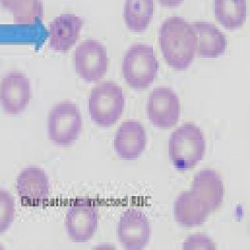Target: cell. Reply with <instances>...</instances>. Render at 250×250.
I'll return each instance as SVG.
<instances>
[{"label": "cell", "instance_id": "obj_22", "mask_svg": "<svg viewBox=\"0 0 250 250\" xmlns=\"http://www.w3.org/2000/svg\"><path fill=\"white\" fill-rule=\"evenodd\" d=\"M27 1L28 0H0V5L6 10L13 12Z\"/></svg>", "mask_w": 250, "mask_h": 250}, {"label": "cell", "instance_id": "obj_12", "mask_svg": "<svg viewBox=\"0 0 250 250\" xmlns=\"http://www.w3.org/2000/svg\"><path fill=\"white\" fill-rule=\"evenodd\" d=\"M17 191L23 203L37 205L49 199V181L45 170L30 166L21 170L17 178Z\"/></svg>", "mask_w": 250, "mask_h": 250}, {"label": "cell", "instance_id": "obj_6", "mask_svg": "<svg viewBox=\"0 0 250 250\" xmlns=\"http://www.w3.org/2000/svg\"><path fill=\"white\" fill-rule=\"evenodd\" d=\"M98 223L99 209L90 199H78L66 211L65 229L73 242H88L97 230Z\"/></svg>", "mask_w": 250, "mask_h": 250}, {"label": "cell", "instance_id": "obj_11", "mask_svg": "<svg viewBox=\"0 0 250 250\" xmlns=\"http://www.w3.org/2000/svg\"><path fill=\"white\" fill-rule=\"evenodd\" d=\"M146 144V131L139 121H125L113 139L114 150L124 160H137L143 154Z\"/></svg>", "mask_w": 250, "mask_h": 250}, {"label": "cell", "instance_id": "obj_13", "mask_svg": "<svg viewBox=\"0 0 250 250\" xmlns=\"http://www.w3.org/2000/svg\"><path fill=\"white\" fill-rule=\"evenodd\" d=\"M83 20L75 14L59 16L49 26V47L53 50L66 53L78 41Z\"/></svg>", "mask_w": 250, "mask_h": 250}, {"label": "cell", "instance_id": "obj_23", "mask_svg": "<svg viewBox=\"0 0 250 250\" xmlns=\"http://www.w3.org/2000/svg\"><path fill=\"white\" fill-rule=\"evenodd\" d=\"M160 3L165 7H176L184 2V0H159Z\"/></svg>", "mask_w": 250, "mask_h": 250}, {"label": "cell", "instance_id": "obj_20", "mask_svg": "<svg viewBox=\"0 0 250 250\" xmlns=\"http://www.w3.org/2000/svg\"><path fill=\"white\" fill-rule=\"evenodd\" d=\"M15 202L9 191L0 188V234L6 232L14 221Z\"/></svg>", "mask_w": 250, "mask_h": 250}, {"label": "cell", "instance_id": "obj_17", "mask_svg": "<svg viewBox=\"0 0 250 250\" xmlns=\"http://www.w3.org/2000/svg\"><path fill=\"white\" fill-rule=\"evenodd\" d=\"M154 13L153 0H125L124 19L129 29L143 32L148 28Z\"/></svg>", "mask_w": 250, "mask_h": 250}, {"label": "cell", "instance_id": "obj_9", "mask_svg": "<svg viewBox=\"0 0 250 250\" xmlns=\"http://www.w3.org/2000/svg\"><path fill=\"white\" fill-rule=\"evenodd\" d=\"M117 235L121 244L127 250H142L150 240V223L143 211H125L117 224Z\"/></svg>", "mask_w": 250, "mask_h": 250}, {"label": "cell", "instance_id": "obj_19", "mask_svg": "<svg viewBox=\"0 0 250 250\" xmlns=\"http://www.w3.org/2000/svg\"><path fill=\"white\" fill-rule=\"evenodd\" d=\"M12 13L16 23L29 24L34 23L42 18V0H28Z\"/></svg>", "mask_w": 250, "mask_h": 250}, {"label": "cell", "instance_id": "obj_21", "mask_svg": "<svg viewBox=\"0 0 250 250\" xmlns=\"http://www.w3.org/2000/svg\"><path fill=\"white\" fill-rule=\"evenodd\" d=\"M184 250H194V249H206L213 250L217 246L208 235L204 234H191L186 238L183 243Z\"/></svg>", "mask_w": 250, "mask_h": 250}, {"label": "cell", "instance_id": "obj_14", "mask_svg": "<svg viewBox=\"0 0 250 250\" xmlns=\"http://www.w3.org/2000/svg\"><path fill=\"white\" fill-rule=\"evenodd\" d=\"M198 198L209 208L211 213L221 207L225 196L221 176L212 169H203L195 176L191 187Z\"/></svg>", "mask_w": 250, "mask_h": 250}, {"label": "cell", "instance_id": "obj_3", "mask_svg": "<svg viewBox=\"0 0 250 250\" xmlns=\"http://www.w3.org/2000/svg\"><path fill=\"white\" fill-rule=\"evenodd\" d=\"M159 62L150 45L136 44L130 47L122 61V73L125 82L137 90L147 88L157 76Z\"/></svg>", "mask_w": 250, "mask_h": 250}, {"label": "cell", "instance_id": "obj_10", "mask_svg": "<svg viewBox=\"0 0 250 250\" xmlns=\"http://www.w3.org/2000/svg\"><path fill=\"white\" fill-rule=\"evenodd\" d=\"M31 99L30 81L24 74L11 72L0 82V105L5 113L18 115L25 110Z\"/></svg>", "mask_w": 250, "mask_h": 250}, {"label": "cell", "instance_id": "obj_2", "mask_svg": "<svg viewBox=\"0 0 250 250\" xmlns=\"http://www.w3.org/2000/svg\"><path fill=\"white\" fill-rule=\"evenodd\" d=\"M207 142L201 129L186 123L172 132L168 152L173 166L179 170L195 167L205 156Z\"/></svg>", "mask_w": 250, "mask_h": 250}, {"label": "cell", "instance_id": "obj_1", "mask_svg": "<svg viewBox=\"0 0 250 250\" xmlns=\"http://www.w3.org/2000/svg\"><path fill=\"white\" fill-rule=\"evenodd\" d=\"M197 42L193 26L184 18L172 17L160 26V49L172 68L183 70L189 67L197 49Z\"/></svg>", "mask_w": 250, "mask_h": 250}, {"label": "cell", "instance_id": "obj_7", "mask_svg": "<svg viewBox=\"0 0 250 250\" xmlns=\"http://www.w3.org/2000/svg\"><path fill=\"white\" fill-rule=\"evenodd\" d=\"M74 66L78 76L87 82H96L107 71V50L101 42L88 39L77 47L74 53Z\"/></svg>", "mask_w": 250, "mask_h": 250}, {"label": "cell", "instance_id": "obj_8", "mask_svg": "<svg viewBox=\"0 0 250 250\" xmlns=\"http://www.w3.org/2000/svg\"><path fill=\"white\" fill-rule=\"evenodd\" d=\"M146 112L148 120L155 127L162 129L174 127L181 115L179 99L171 88H155L148 96Z\"/></svg>", "mask_w": 250, "mask_h": 250}, {"label": "cell", "instance_id": "obj_4", "mask_svg": "<svg viewBox=\"0 0 250 250\" xmlns=\"http://www.w3.org/2000/svg\"><path fill=\"white\" fill-rule=\"evenodd\" d=\"M122 88L114 82H105L92 88L88 99V111L94 123L100 127L115 125L125 109Z\"/></svg>", "mask_w": 250, "mask_h": 250}, {"label": "cell", "instance_id": "obj_18", "mask_svg": "<svg viewBox=\"0 0 250 250\" xmlns=\"http://www.w3.org/2000/svg\"><path fill=\"white\" fill-rule=\"evenodd\" d=\"M217 21L228 29H237L246 20V0H214Z\"/></svg>", "mask_w": 250, "mask_h": 250}, {"label": "cell", "instance_id": "obj_16", "mask_svg": "<svg viewBox=\"0 0 250 250\" xmlns=\"http://www.w3.org/2000/svg\"><path fill=\"white\" fill-rule=\"evenodd\" d=\"M193 26L197 35V50L199 57L217 58L225 53L228 47L226 36L213 23L195 22Z\"/></svg>", "mask_w": 250, "mask_h": 250}, {"label": "cell", "instance_id": "obj_5", "mask_svg": "<svg viewBox=\"0 0 250 250\" xmlns=\"http://www.w3.org/2000/svg\"><path fill=\"white\" fill-rule=\"evenodd\" d=\"M82 118L78 105L71 102H61L53 106L48 117L49 139L54 144L66 146L80 135Z\"/></svg>", "mask_w": 250, "mask_h": 250}, {"label": "cell", "instance_id": "obj_15", "mask_svg": "<svg viewBox=\"0 0 250 250\" xmlns=\"http://www.w3.org/2000/svg\"><path fill=\"white\" fill-rule=\"evenodd\" d=\"M210 210L193 191H183L178 195L174 207V218L184 227H198L203 225Z\"/></svg>", "mask_w": 250, "mask_h": 250}]
</instances>
